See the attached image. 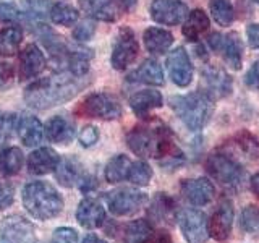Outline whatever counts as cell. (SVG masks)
Masks as SVG:
<instances>
[{
    "label": "cell",
    "instance_id": "obj_1",
    "mask_svg": "<svg viewBox=\"0 0 259 243\" xmlns=\"http://www.w3.org/2000/svg\"><path fill=\"white\" fill-rule=\"evenodd\" d=\"M88 85V76H76L70 71H57L52 76L29 85L24 91V101L32 109L46 110L73 99Z\"/></svg>",
    "mask_w": 259,
    "mask_h": 243
},
{
    "label": "cell",
    "instance_id": "obj_2",
    "mask_svg": "<svg viewBox=\"0 0 259 243\" xmlns=\"http://www.w3.org/2000/svg\"><path fill=\"white\" fill-rule=\"evenodd\" d=\"M23 206L37 221L57 217L63 209V198L54 185L47 182H31L23 188Z\"/></svg>",
    "mask_w": 259,
    "mask_h": 243
},
{
    "label": "cell",
    "instance_id": "obj_3",
    "mask_svg": "<svg viewBox=\"0 0 259 243\" xmlns=\"http://www.w3.org/2000/svg\"><path fill=\"white\" fill-rule=\"evenodd\" d=\"M170 107L191 132L204 128L214 113V102L201 91L170 97Z\"/></svg>",
    "mask_w": 259,
    "mask_h": 243
},
{
    "label": "cell",
    "instance_id": "obj_4",
    "mask_svg": "<svg viewBox=\"0 0 259 243\" xmlns=\"http://www.w3.org/2000/svg\"><path fill=\"white\" fill-rule=\"evenodd\" d=\"M206 170L210 178L227 188H240L245 182V169L229 154H212L206 160Z\"/></svg>",
    "mask_w": 259,
    "mask_h": 243
},
{
    "label": "cell",
    "instance_id": "obj_5",
    "mask_svg": "<svg viewBox=\"0 0 259 243\" xmlns=\"http://www.w3.org/2000/svg\"><path fill=\"white\" fill-rule=\"evenodd\" d=\"M148 194L136 188H117L104 194L105 206L113 216L126 217L133 216L148 205Z\"/></svg>",
    "mask_w": 259,
    "mask_h": 243
},
{
    "label": "cell",
    "instance_id": "obj_6",
    "mask_svg": "<svg viewBox=\"0 0 259 243\" xmlns=\"http://www.w3.org/2000/svg\"><path fill=\"white\" fill-rule=\"evenodd\" d=\"M177 224L188 243H206L210 238L207 216L198 208H183L178 211Z\"/></svg>",
    "mask_w": 259,
    "mask_h": 243
},
{
    "label": "cell",
    "instance_id": "obj_7",
    "mask_svg": "<svg viewBox=\"0 0 259 243\" xmlns=\"http://www.w3.org/2000/svg\"><path fill=\"white\" fill-rule=\"evenodd\" d=\"M79 112L99 120H117L121 115V105L117 97L109 93H93L83 101Z\"/></svg>",
    "mask_w": 259,
    "mask_h": 243
},
{
    "label": "cell",
    "instance_id": "obj_8",
    "mask_svg": "<svg viewBox=\"0 0 259 243\" xmlns=\"http://www.w3.org/2000/svg\"><path fill=\"white\" fill-rule=\"evenodd\" d=\"M199 89L202 94H206L212 101L224 99V97L230 96L233 89V81L232 76L224 68L215 67V65H209L201 73Z\"/></svg>",
    "mask_w": 259,
    "mask_h": 243
},
{
    "label": "cell",
    "instance_id": "obj_9",
    "mask_svg": "<svg viewBox=\"0 0 259 243\" xmlns=\"http://www.w3.org/2000/svg\"><path fill=\"white\" fill-rule=\"evenodd\" d=\"M162 127H135L126 135V144L136 156L140 157H156L157 146L160 140Z\"/></svg>",
    "mask_w": 259,
    "mask_h": 243
},
{
    "label": "cell",
    "instance_id": "obj_10",
    "mask_svg": "<svg viewBox=\"0 0 259 243\" xmlns=\"http://www.w3.org/2000/svg\"><path fill=\"white\" fill-rule=\"evenodd\" d=\"M138 52H140V46H138L135 32L130 28H121L118 31L115 44H113L112 49V57H110L112 67L118 71L126 70L136 60Z\"/></svg>",
    "mask_w": 259,
    "mask_h": 243
},
{
    "label": "cell",
    "instance_id": "obj_11",
    "mask_svg": "<svg viewBox=\"0 0 259 243\" xmlns=\"http://www.w3.org/2000/svg\"><path fill=\"white\" fill-rule=\"evenodd\" d=\"M233 219H235V209L233 202L229 198H222L219 201L214 213L207 219L209 235L215 241H225L230 237L233 229Z\"/></svg>",
    "mask_w": 259,
    "mask_h": 243
},
{
    "label": "cell",
    "instance_id": "obj_12",
    "mask_svg": "<svg viewBox=\"0 0 259 243\" xmlns=\"http://www.w3.org/2000/svg\"><path fill=\"white\" fill-rule=\"evenodd\" d=\"M188 7L182 0H154L151 4L152 20L164 26H177L186 20Z\"/></svg>",
    "mask_w": 259,
    "mask_h": 243
},
{
    "label": "cell",
    "instance_id": "obj_13",
    "mask_svg": "<svg viewBox=\"0 0 259 243\" xmlns=\"http://www.w3.org/2000/svg\"><path fill=\"white\" fill-rule=\"evenodd\" d=\"M0 240L5 243H36L34 225L23 216H10L0 227Z\"/></svg>",
    "mask_w": 259,
    "mask_h": 243
},
{
    "label": "cell",
    "instance_id": "obj_14",
    "mask_svg": "<svg viewBox=\"0 0 259 243\" xmlns=\"http://www.w3.org/2000/svg\"><path fill=\"white\" fill-rule=\"evenodd\" d=\"M180 191L183 198L194 208L207 206L214 199L215 186L209 178L199 177V178H186L180 183Z\"/></svg>",
    "mask_w": 259,
    "mask_h": 243
},
{
    "label": "cell",
    "instance_id": "obj_15",
    "mask_svg": "<svg viewBox=\"0 0 259 243\" xmlns=\"http://www.w3.org/2000/svg\"><path fill=\"white\" fill-rule=\"evenodd\" d=\"M167 68H168L170 78H172V81L178 88L190 86V83L193 81L194 68H193L188 52H186L183 47H177L168 54Z\"/></svg>",
    "mask_w": 259,
    "mask_h": 243
},
{
    "label": "cell",
    "instance_id": "obj_16",
    "mask_svg": "<svg viewBox=\"0 0 259 243\" xmlns=\"http://www.w3.org/2000/svg\"><path fill=\"white\" fill-rule=\"evenodd\" d=\"M76 221L81 227H84L88 230L99 229L105 222V206L97 198H83L76 208Z\"/></svg>",
    "mask_w": 259,
    "mask_h": 243
},
{
    "label": "cell",
    "instance_id": "obj_17",
    "mask_svg": "<svg viewBox=\"0 0 259 243\" xmlns=\"http://www.w3.org/2000/svg\"><path fill=\"white\" fill-rule=\"evenodd\" d=\"M47 65L46 55L36 44H28L20 51V78L31 79L44 71Z\"/></svg>",
    "mask_w": 259,
    "mask_h": 243
},
{
    "label": "cell",
    "instance_id": "obj_18",
    "mask_svg": "<svg viewBox=\"0 0 259 243\" xmlns=\"http://www.w3.org/2000/svg\"><path fill=\"white\" fill-rule=\"evenodd\" d=\"M28 170L34 175H47L57 170L60 156L52 148H37L28 156Z\"/></svg>",
    "mask_w": 259,
    "mask_h": 243
},
{
    "label": "cell",
    "instance_id": "obj_19",
    "mask_svg": "<svg viewBox=\"0 0 259 243\" xmlns=\"http://www.w3.org/2000/svg\"><path fill=\"white\" fill-rule=\"evenodd\" d=\"M55 178L65 188H73V186H81L88 183L89 178L84 174V169L81 166V162L76 159L68 157L60 160L59 167L55 170Z\"/></svg>",
    "mask_w": 259,
    "mask_h": 243
},
{
    "label": "cell",
    "instance_id": "obj_20",
    "mask_svg": "<svg viewBox=\"0 0 259 243\" xmlns=\"http://www.w3.org/2000/svg\"><path fill=\"white\" fill-rule=\"evenodd\" d=\"M79 8L88 18L97 21L112 23L118 18V5L115 0H79Z\"/></svg>",
    "mask_w": 259,
    "mask_h": 243
},
{
    "label": "cell",
    "instance_id": "obj_21",
    "mask_svg": "<svg viewBox=\"0 0 259 243\" xmlns=\"http://www.w3.org/2000/svg\"><path fill=\"white\" fill-rule=\"evenodd\" d=\"M164 97L156 89H146V91H138L130 97V107L136 113V117L148 118L154 109L162 107Z\"/></svg>",
    "mask_w": 259,
    "mask_h": 243
},
{
    "label": "cell",
    "instance_id": "obj_22",
    "mask_svg": "<svg viewBox=\"0 0 259 243\" xmlns=\"http://www.w3.org/2000/svg\"><path fill=\"white\" fill-rule=\"evenodd\" d=\"M177 209H175V201L172 196H168L167 193L160 191L156 193V196L152 198L151 205L148 208V219L151 222L164 224V222H172V219H177Z\"/></svg>",
    "mask_w": 259,
    "mask_h": 243
},
{
    "label": "cell",
    "instance_id": "obj_23",
    "mask_svg": "<svg viewBox=\"0 0 259 243\" xmlns=\"http://www.w3.org/2000/svg\"><path fill=\"white\" fill-rule=\"evenodd\" d=\"M16 132H18L20 140L23 141L24 146H29V148H34V146H39L40 141L44 138V127L39 122L37 117L34 115H21L16 122Z\"/></svg>",
    "mask_w": 259,
    "mask_h": 243
},
{
    "label": "cell",
    "instance_id": "obj_24",
    "mask_svg": "<svg viewBox=\"0 0 259 243\" xmlns=\"http://www.w3.org/2000/svg\"><path fill=\"white\" fill-rule=\"evenodd\" d=\"M44 133L47 136V140L55 144H70L75 138V125L71 124L68 118L65 117H52L51 120H47V124L44 125Z\"/></svg>",
    "mask_w": 259,
    "mask_h": 243
},
{
    "label": "cell",
    "instance_id": "obj_25",
    "mask_svg": "<svg viewBox=\"0 0 259 243\" xmlns=\"http://www.w3.org/2000/svg\"><path fill=\"white\" fill-rule=\"evenodd\" d=\"M217 52H221L225 63L233 70H240L243 65V43L237 32H229L222 36L221 46Z\"/></svg>",
    "mask_w": 259,
    "mask_h": 243
},
{
    "label": "cell",
    "instance_id": "obj_26",
    "mask_svg": "<svg viewBox=\"0 0 259 243\" xmlns=\"http://www.w3.org/2000/svg\"><path fill=\"white\" fill-rule=\"evenodd\" d=\"M128 79L133 81V83L162 86L164 85V70H162L159 62L148 59V60H144L135 71L130 73Z\"/></svg>",
    "mask_w": 259,
    "mask_h": 243
},
{
    "label": "cell",
    "instance_id": "obj_27",
    "mask_svg": "<svg viewBox=\"0 0 259 243\" xmlns=\"http://www.w3.org/2000/svg\"><path fill=\"white\" fill-rule=\"evenodd\" d=\"M143 40H144V46L148 49V52L151 54H165L170 47L174 44V34L167 29H162V28H148L144 31L143 34Z\"/></svg>",
    "mask_w": 259,
    "mask_h": 243
},
{
    "label": "cell",
    "instance_id": "obj_28",
    "mask_svg": "<svg viewBox=\"0 0 259 243\" xmlns=\"http://www.w3.org/2000/svg\"><path fill=\"white\" fill-rule=\"evenodd\" d=\"M209 24L210 20L207 13H204V10H201V8H196V10L190 12L188 16H186V20L183 21L182 32L190 43H194V40L199 39L202 32H206L209 29Z\"/></svg>",
    "mask_w": 259,
    "mask_h": 243
},
{
    "label": "cell",
    "instance_id": "obj_29",
    "mask_svg": "<svg viewBox=\"0 0 259 243\" xmlns=\"http://www.w3.org/2000/svg\"><path fill=\"white\" fill-rule=\"evenodd\" d=\"M132 164L133 162L130 160V157L125 156V154L113 156L107 162V166H105V180H107L109 183H113V185L128 180Z\"/></svg>",
    "mask_w": 259,
    "mask_h": 243
},
{
    "label": "cell",
    "instance_id": "obj_30",
    "mask_svg": "<svg viewBox=\"0 0 259 243\" xmlns=\"http://www.w3.org/2000/svg\"><path fill=\"white\" fill-rule=\"evenodd\" d=\"M154 233V227L149 219L132 221L123 230V243H146Z\"/></svg>",
    "mask_w": 259,
    "mask_h": 243
},
{
    "label": "cell",
    "instance_id": "obj_31",
    "mask_svg": "<svg viewBox=\"0 0 259 243\" xmlns=\"http://www.w3.org/2000/svg\"><path fill=\"white\" fill-rule=\"evenodd\" d=\"M24 166V156L20 148H5L0 151V174L5 177L16 175Z\"/></svg>",
    "mask_w": 259,
    "mask_h": 243
},
{
    "label": "cell",
    "instance_id": "obj_32",
    "mask_svg": "<svg viewBox=\"0 0 259 243\" xmlns=\"http://www.w3.org/2000/svg\"><path fill=\"white\" fill-rule=\"evenodd\" d=\"M209 12L214 21L221 26H230L235 21V8L232 0H210Z\"/></svg>",
    "mask_w": 259,
    "mask_h": 243
},
{
    "label": "cell",
    "instance_id": "obj_33",
    "mask_svg": "<svg viewBox=\"0 0 259 243\" xmlns=\"http://www.w3.org/2000/svg\"><path fill=\"white\" fill-rule=\"evenodd\" d=\"M23 40V31L18 26H8L0 31V54L12 57L16 54Z\"/></svg>",
    "mask_w": 259,
    "mask_h": 243
},
{
    "label": "cell",
    "instance_id": "obj_34",
    "mask_svg": "<svg viewBox=\"0 0 259 243\" xmlns=\"http://www.w3.org/2000/svg\"><path fill=\"white\" fill-rule=\"evenodd\" d=\"M51 20L60 26H71L78 21V10L67 4H54L51 7Z\"/></svg>",
    "mask_w": 259,
    "mask_h": 243
},
{
    "label": "cell",
    "instance_id": "obj_35",
    "mask_svg": "<svg viewBox=\"0 0 259 243\" xmlns=\"http://www.w3.org/2000/svg\"><path fill=\"white\" fill-rule=\"evenodd\" d=\"M152 167L146 160H138L132 164L128 175V182L133 186H148L152 180Z\"/></svg>",
    "mask_w": 259,
    "mask_h": 243
},
{
    "label": "cell",
    "instance_id": "obj_36",
    "mask_svg": "<svg viewBox=\"0 0 259 243\" xmlns=\"http://www.w3.org/2000/svg\"><path fill=\"white\" fill-rule=\"evenodd\" d=\"M240 225L246 233L259 235V208L254 205H249L241 211Z\"/></svg>",
    "mask_w": 259,
    "mask_h": 243
},
{
    "label": "cell",
    "instance_id": "obj_37",
    "mask_svg": "<svg viewBox=\"0 0 259 243\" xmlns=\"http://www.w3.org/2000/svg\"><path fill=\"white\" fill-rule=\"evenodd\" d=\"M235 144L238 146V148L243 151V154L248 157H256L257 152H259V141L256 138L248 133V132H241L240 135L235 136Z\"/></svg>",
    "mask_w": 259,
    "mask_h": 243
},
{
    "label": "cell",
    "instance_id": "obj_38",
    "mask_svg": "<svg viewBox=\"0 0 259 243\" xmlns=\"http://www.w3.org/2000/svg\"><path fill=\"white\" fill-rule=\"evenodd\" d=\"M78 232L71 227H59L52 235V243H78Z\"/></svg>",
    "mask_w": 259,
    "mask_h": 243
},
{
    "label": "cell",
    "instance_id": "obj_39",
    "mask_svg": "<svg viewBox=\"0 0 259 243\" xmlns=\"http://www.w3.org/2000/svg\"><path fill=\"white\" fill-rule=\"evenodd\" d=\"M78 140L83 148H91V146H94L97 141H99V130H97V127H94V125H86L79 132Z\"/></svg>",
    "mask_w": 259,
    "mask_h": 243
},
{
    "label": "cell",
    "instance_id": "obj_40",
    "mask_svg": "<svg viewBox=\"0 0 259 243\" xmlns=\"http://www.w3.org/2000/svg\"><path fill=\"white\" fill-rule=\"evenodd\" d=\"M15 201V188L10 182L0 180V211L10 208Z\"/></svg>",
    "mask_w": 259,
    "mask_h": 243
},
{
    "label": "cell",
    "instance_id": "obj_41",
    "mask_svg": "<svg viewBox=\"0 0 259 243\" xmlns=\"http://www.w3.org/2000/svg\"><path fill=\"white\" fill-rule=\"evenodd\" d=\"M96 32V26L91 21H83L73 29V37L76 40H89Z\"/></svg>",
    "mask_w": 259,
    "mask_h": 243
},
{
    "label": "cell",
    "instance_id": "obj_42",
    "mask_svg": "<svg viewBox=\"0 0 259 243\" xmlns=\"http://www.w3.org/2000/svg\"><path fill=\"white\" fill-rule=\"evenodd\" d=\"M245 85L251 89H259V60H256L246 71Z\"/></svg>",
    "mask_w": 259,
    "mask_h": 243
},
{
    "label": "cell",
    "instance_id": "obj_43",
    "mask_svg": "<svg viewBox=\"0 0 259 243\" xmlns=\"http://www.w3.org/2000/svg\"><path fill=\"white\" fill-rule=\"evenodd\" d=\"M13 75H15V71L10 67V63L0 62V89L8 88L13 83Z\"/></svg>",
    "mask_w": 259,
    "mask_h": 243
},
{
    "label": "cell",
    "instance_id": "obj_44",
    "mask_svg": "<svg viewBox=\"0 0 259 243\" xmlns=\"http://www.w3.org/2000/svg\"><path fill=\"white\" fill-rule=\"evenodd\" d=\"M21 16V13L10 4H2L0 5V20L4 21H16Z\"/></svg>",
    "mask_w": 259,
    "mask_h": 243
},
{
    "label": "cell",
    "instance_id": "obj_45",
    "mask_svg": "<svg viewBox=\"0 0 259 243\" xmlns=\"http://www.w3.org/2000/svg\"><path fill=\"white\" fill-rule=\"evenodd\" d=\"M246 36H248V43L253 49L259 51V24L253 23L246 28Z\"/></svg>",
    "mask_w": 259,
    "mask_h": 243
},
{
    "label": "cell",
    "instance_id": "obj_46",
    "mask_svg": "<svg viewBox=\"0 0 259 243\" xmlns=\"http://www.w3.org/2000/svg\"><path fill=\"white\" fill-rule=\"evenodd\" d=\"M146 243H174V240L167 230H159V232H154L152 237Z\"/></svg>",
    "mask_w": 259,
    "mask_h": 243
},
{
    "label": "cell",
    "instance_id": "obj_47",
    "mask_svg": "<svg viewBox=\"0 0 259 243\" xmlns=\"http://www.w3.org/2000/svg\"><path fill=\"white\" fill-rule=\"evenodd\" d=\"M249 186H251L253 194H256V196L259 198V172H256L253 177L249 178Z\"/></svg>",
    "mask_w": 259,
    "mask_h": 243
},
{
    "label": "cell",
    "instance_id": "obj_48",
    "mask_svg": "<svg viewBox=\"0 0 259 243\" xmlns=\"http://www.w3.org/2000/svg\"><path fill=\"white\" fill-rule=\"evenodd\" d=\"M81 243H107V241L102 240L101 237H97V235H94V233H89V235H86L84 240Z\"/></svg>",
    "mask_w": 259,
    "mask_h": 243
},
{
    "label": "cell",
    "instance_id": "obj_49",
    "mask_svg": "<svg viewBox=\"0 0 259 243\" xmlns=\"http://www.w3.org/2000/svg\"><path fill=\"white\" fill-rule=\"evenodd\" d=\"M117 2L125 8V10H132V8L136 5L138 0H117Z\"/></svg>",
    "mask_w": 259,
    "mask_h": 243
},
{
    "label": "cell",
    "instance_id": "obj_50",
    "mask_svg": "<svg viewBox=\"0 0 259 243\" xmlns=\"http://www.w3.org/2000/svg\"><path fill=\"white\" fill-rule=\"evenodd\" d=\"M49 0H29V4L36 8V10H42V8L47 5Z\"/></svg>",
    "mask_w": 259,
    "mask_h": 243
},
{
    "label": "cell",
    "instance_id": "obj_51",
    "mask_svg": "<svg viewBox=\"0 0 259 243\" xmlns=\"http://www.w3.org/2000/svg\"><path fill=\"white\" fill-rule=\"evenodd\" d=\"M254 2H257V4H259V0H254Z\"/></svg>",
    "mask_w": 259,
    "mask_h": 243
},
{
    "label": "cell",
    "instance_id": "obj_52",
    "mask_svg": "<svg viewBox=\"0 0 259 243\" xmlns=\"http://www.w3.org/2000/svg\"><path fill=\"white\" fill-rule=\"evenodd\" d=\"M0 243H5V241H2V240H0Z\"/></svg>",
    "mask_w": 259,
    "mask_h": 243
}]
</instances>
